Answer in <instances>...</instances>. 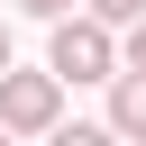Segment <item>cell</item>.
I'll return each instance as SVG.
<instances>
[{
	"label": "cell",
	"mask_w": 146,
	"mask_h": 146,
	"mask_svg": "<svg viewBox=\"0 0 146 146\" xmlns=\"http://www.w3.org/2000/svg\"><path fill=\"white\" fill-rule=\"evenodd\" d=\"M119 64V46H110V27L82 9V18H55V46H46V73H64V82H119L110 73Z\"/></svg>",
	"instance_id": "obj_1"
},
{
	"label": "cell",
	"mask_w": 146,
	"mask_h": 146,
	"mask_svg": "<svg viewBox=\"0 0 146 146\" xmlns=\"http://www.w3.org/2000/svg\"><path fill=\"white\" fill-rule=\"evenodd\" d=\"M55 119H64V73H0V128L55 137Z\"/></svg>",
	"instance_id": "obj_2"
},
{
	"label": "cell",
	"mask_w": 146,
	"mask_h": 146,
	"mask_svg": "<svg viewBox=\"0 0 146 146\" xmlns=\"http://www.w3.org/2000/svg\"><path fill=\"white\" fill-rule=\"evenodd\" d=\"M110 128L146 146V73H119V82H110Z\"/></svg>",
	"instance_id": "obj_3"
},
{
	"label": "cell",
	"mask_w": 146,
	"mask_h": 146,
	"mask_svg": "<svg viewBox=\"0 0 146 146\" xmlns=\"http://www.w3.org/2000/svg\"><path fill=\"white\" fill-rule=\"evenodd\" d=\"M82 9H91L100 27H137V18H146V0H82Z\"/></svg>",
	"instance_id": "obj_4"
},
{
	"label": "cell",
	"mask_w": 146,
	"mask_h": 146,
	"mask_svg": "<svg viewBox=\"0 0 146 146\" xmlns=\"http://www.w3.org/2000/svg\"><path fill=\"white\" fill-rule=\"evenodd\" d=\"M46 146H119V128H55Z\"/></svg>",
	"instance_id": "obj_5"
},
{
	"label": "cell",
	"mask_w": 146,
	"mask_h": 146,
	"mask_svg": "<svg viewBox=\"0 0 146 146\" xmlns=\"http://www.w3.org/2000/svg\"><path fill=\"white\" fill-rule=\"evenodd\" d=\"M128 73H146V18L128 27Z\"/></svg>",
	"instance_id": "obj_6"
},
{
	"label": "cell",
	"mask_w": 146,
	"mask_h": 146,
	"mask_svg": "<svg viewBox=\"0 0 146 146\" xmlns=\"http://www.w3.org/2000/svg\"><path fill=\"white\" fill-rule=\"evenodd\" d=\"M18 9H27V18H64L73 0H18Z\"/></svg>",
	"instance_id": "obj_7"
},
{
	"label": "cell",
	"mask_w": 146,
	"mask_h": 146,
	"mask_svg": "<svg viewBox=\"0 0 146 146\" xmlns=\"http://www.w3.org/2000/svg\"><path fill=\"white\" fill-rule=\"evenodd\" d=\"M0 73H18V64H9V27H0Z\"/></svg>",
	"instance_id": "obj_8"
},
{
	"label": "cell",
	"mask_w": 146,
	"mask_h": 146,
	"mask_svg": "<svg viewBox=\"0 0 146 146\" xmlns=\"http://www.w3.org/2000/svg\"><path fill=\"white\" fill-rule=\"evenodd\" d=\"M0 146H18V128H0Z\"/></svg>",
	"instance_id": "obj_9"
}]
</instances>
